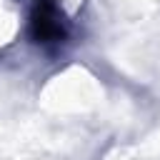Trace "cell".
<instances>
[{
  "instance_id": "obj_1",
  "label": "cell",
  "mask_w": 160,
  "mask_h": 160,
  "mask_svg": "<svg viewBox=\"0 0 160 160\" xmlns=\"http://www.w3.org/2000/svg\"><path fill=\"white\" fill-rule=\"evenodd\" d=\"M30 25H32V38L35 42L42 45H60L65 40V28H62V18L58 12V5L52 0H38L30 15Z\"/></svg>"
}]
</instances>
